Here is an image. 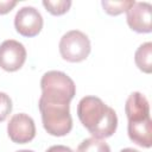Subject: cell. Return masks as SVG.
<instances>
[{
	"label": "cell",
	"mask_w": 152,
	"mask_h": 152,
	"mask_svg": "<svg viewBox=\"0 0 152 152\" xmlns=\"http://www.w3.org/2000/svg\"><path fill=\"white\" fill-rule=\"evenodd\" d=\"M77 116L93 138L96 139L112 137L118 127L115 110L96 96H84L80 100Z\"/></svg>",
	"instance_id": "1"
},
{
	"label": "cell",
	"mask_w": 152,
	"mask_h": 152,
	"mask_svg": "<svg viewBox=\"0 0 152 152\" xmlns=\"http://www.w3.org/2000/svg\"><path fill=\"white\" fill-rule=\"evenodd\" d=\"M125 112L129 139L138 146L150 148L152 146V121L147 99L139 91L132 93L126 101Z\"/></svg>",
	"instance_id": "2"
},
{
	"label": "cell",
	"mask_w": 152,
	"mask_h": 152,
	"mask_svg": "<svg viewBox=\"0 0 152 152\" xmlns=\"http://www.w3.org/2000/svg\"><path fill=\"white\" fill-rule=\"evenodd\" d=\"M40 88V100L52 103H70L76 94L74 81L66 74L57 70H51L43 75Z\"/></svg>",
	"instance_id": "3"
},
{
	"label": "cell",
	"mask_w": 152,
	"mask_h": 152,
	"mask_svg": "<svg viewBox=\"0 0 152 152\" xmlns=\"http://www.w3.org/2000/svg\"><path fill=\"white\" fill-rule=\"evenodd\" d=\"M38 107L42 114L43 127L53 137H64L72 128L70 103H52L39 99Z\"/></svg>",
	"instance_id": "4"
},
{
	"label": "cell",
	"mask_w": 152,
	"mask_h": 152,
	"mask_svg": "<svg viewBox=\"0 0 152 152\" xmlns=\"http://www.w3.org/2000/svg\"><path fill=\"white\" fill-rule=\"evenodd\" d=\"M91 46L87 34L78 30L68 31L59 40V52L63 59L78 63L84 61L90 53Z\"/></svg>",
	"instance_id": "5"
},
{
	"label": "cell",
	"mask_w": 152,
	"mask_h": 152,
	"mask_svg": "<svg viewBox=\"0 0 152 152\" xmlns=\"http://www.w3.org/2000/svg\"><path fill=\"white\" fill-rule=\"evenodd\" d=\"M26 61V49L14 39H7L0 45V68L13 72L19 70Z\"/></svg>",
	"instance_id": "6"
},
{
	"label": "cell",
	"mask_w": 152,
	"mask_h": 152,
	"mask_svg": "<svg viewBox=\"0 0 152 152\" xmlns=\"http://www.w3.org/2000/svg\"><path fill=\"white\" fill-rule=\"evenodd\" d=\"M7 134L15 144H26L36 137V125L33 119L25 114H14L7 125Z\"/></svg>",
	"instance_id": "7"
},
{
	"label": "cell",
	"mask_w": 152,
	"mask_h": 152,
	"mask_svg": "<svg viewBox=\"0 0 152 152\" xmlns=\"http://www.w3.org/2000/svg\"><path fill=\"white\" fill-rule=\"evenodd\" d=\"M14 27L24 37H34L43 28V17L32 6L21 7L14 17Z\"/></svg>",
	"instance_id": "8"
},
{
	"label": "cell",
	"mask_w": 152,
	"mask_h": 152,
	"mask_svg": "<svg viewBox=\"0 0 152 152\" xmlns=\"http://www.w3.org/2000/svg\"><path fill=\"white\" fill-rule=\"evenodd\" d=\"M151 11L152 6L148 2H134V5L126 12L127 24L131 30L138 33H150L152 31L151 26Z\"/></svg>",
	"instance_id": "9"
},
{
	"label": "cell",
	"mask_w": 152,
	"mask_h": 152,
	"mask_svg": "<svg viewBox=\"0 0 152 152\" xmlns=\"http://www.w3.org/2000/svg\"><path fill=\"white\" fill-rule=\"evenodd\" d=\"M134 62L139 70L145 74H151L152 71V43L146 42L141 44L134 55Z\"/></svg>",
	"instance_id": "10"
},
{
	"label": "cell",
	"mask_w": 152,
	"mask_h": 152,
	"mask_svg": "<svg viewBox=\"0 0 152 152\" xmlns=\"http://www.w3.org/2000/svg\"><path fill=\"white\" fill-rule=\"evenodd\" d=\"M77 152H110V147L102 139L88 138L78 145Z\"/></svg>",
	"instance_id": "11"
},
{
	"label": "cell",
	"mask_w": 152,
	"mask_h": 152,
	"mask_svg": "<svg viewBox=\"0 0 152 152\" xmlns=\"http://www.w3.org/2000/svg\"><path fill=\"white\" fill-rule=\"evenodd\" d=\"M135 1L128 0V1H102L101 5L104 10L106 13H108L109 15H119L124 12H127Z\"/></svg>",
	"instance_id": "12"
},
{
	"label": "cell",
	"mask_w": 152,
	"mask_h": 152,
	"mask_svg": "<svg viewBox=\"0 0 152 152\" xmlns=\"http://www.w3.org/2000/svg\"><path fill=\"white\" fill-rule=\"evenodd\" d=\"M43 6L52 15H62L69 11V8L71 6V1L70 0H57V1L44 0Z\"/></svg>",
	"instance_id": "13"
},
{
	"label": "cell",
	"mask_w": 152,
	"mask_h": 152,
	"mask_svg": "<svg viewBox=\"0 0 152 152\" xmlns=\"http://www.w3.org/2000/svg\"><path fill=\"white\" fill-rule=\"evenodd\" d=\"M12 112V100L6 93L0 91V122L5 121Z\"/></svg>",
	"instance_id": "14"
},
{
	"label": "cell",
	"mask_w": 152,
	"mask_h": 152,
	"mask_svg": "<svg viewBox=\"0 0 152 152\" xmlns=\"http://www.w3.org/2000/svg\"><path fill=\"white\" fill-rule=\"evenodd\" d=\"M17 6V1H0V15L7 14Z\"/></svg>",
	"instance_id": "15"
},
{
	"label": "cell",
	"mask_w": 152,
	"mask_h": 152,
	"mask_svg": "<svg viewBox=\"0 0 152 152\" xmlns=\"http://www.w3.org/2000/svg\"><path fill=\"white\" fill-rule=\"evenodd\" d=\"M46 152H75V151L64 145H53V146L49 147L46 150Z\"/></svg>",
	"instance_id": "16"
},
{
	"label": "cell",
	"mask_w": 152,
	"mask_h": 152,
	"mask_svg": "<svg viewBox=\"0 0 152 152\" xmlns=\"http://www.w3.org/2000/svg\"><path fill=\"white\" fill-rule=\"evenodd\" d=\"M120 152H139V151L134 150V148H131V147H127V148H122Z\"/></svg>",
	"instance_id": "17"
},
{
	"label": "cell",
	"mask_w": 152,
	"mask_h": 152,
	"mask_svg": "<svg viewBox=\"0 0 152 152\" xmlns=\"http://www.w3.org/2000/svg\"><path fill=\"white\" fill-rule=\"evenodd\" d=\"M17 152H33L31 150H20V151H17Z\"/></svg>",
	"instance_id": "18"
}]
</instances>
